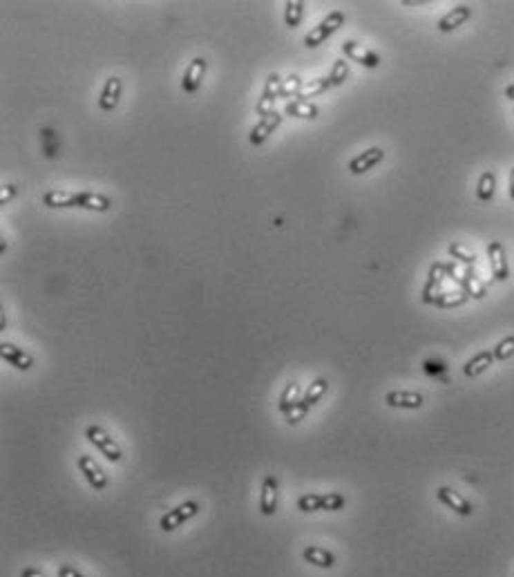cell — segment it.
Wrapping results in <instances>:
<instances>
[{"instance_id": "obj_1", "label": "cell", "mask_w": 514, "mask_h": 577, "mask_svg": "<svg viewBox=\"0 0 514 577\" xmlns=\"http://www.w3.org/2000/svg\"><path fill=\"white\" fill-rule=\"evenodd\" d=\"M43 204L50 208H85L94 213H108L112 200L99 193H68V191H47L43 195Z\"/></svg>"}, {"instance_id": "obj_2", "label": "cell", "mask_w": 514, "mask_h": 577, "mask_svg": "<svg viewBox=\"0 0 514 577\" xmlns=\"http://www.w3.org/2000/svg\"><path fill=\"white\" fill-rule=\"evenodd\" d=\"M199 510H202V504L195 501V499H188V501H184V504L170 508L168 513H164L159 519V531L161 533L177 531V528H182L184 524H188L190 519H195L199 515Z\"/></svg>"}, {"instance_id": "obj_3", "label": "cell", "mask_w": 514, "mask_h": 577, "mask_svg": "<svg viewBox=\"0 0 514 577\" xmlns=\"http://www.w3.org/2000/svg\"><path fill=\"white\" fill-rule=\"evenodd\" d=\"M85 439H88V441L92 443V446L97 448L110 463H119V461L123 459L121 446L110 437V434H108L106 430L101 428V425H97V423L88 425V428H85Z\"/></svg>"}, {"instance_id": "obj_4", "label": "cell", "mask_w": 514, "mask_h": 577, "mask_svg": "<svg viewBox=\"0 0 514 577\" xmlns=\"http://www.w3.org/2000/svg\"><path fill=\"white\" fill-rule=\"evenodd\" d=\"M347 506L345 495L340 493H311V495H302L298 499V508L302 513H318V510H327V513H336V510H342Z\"/></svg>"}, {"instance_id": "obj_5", "label": "cell", "mask_w": 514, "mask_h": 577, "mask_svg": "<svg viewBox=\"0 0 514 577\" xmlns=\"http://www.w3.org/2000/svg\"><path fill=\"white\" fill-rule=\"evenodd\" d=\"M342 25H345V14H342V12H331L329 16L322 18L320 25H316L307 36H304V45L313 50V47H318V45L325 43L327 39H331V36L336 34Z\"/></svg>"}, {"instance_id": "obj_6", "label": "cell", "mask_w": 514, "mask_h": 577, "mask_svg": "<svg viewBox=\"0 0 514 577\" xmlns=\"http://www.w3.org/2000/svg\"><path fill=\"white\" fill-rule=\"evenodd\" d=\"M76 466H79V472L85 477V481H88V484L92 486V490L101 493V490L108 488V484H110L108 475L103 472V468L90 457V454H79V459H76Z\"/></svg>"}, {"instance_id": "obj_7", "label": "cell", "mask_w": 514, "mask_h": 577, "mask_svg": "<svg viewBox=\"0 0 514 577\" xmlns=\"http://www.w3.org/2000/svg\"><path fill=\"white\" fill-rule=\"evenodd\" d=\"M280 90H282V77H280V74L271 72L269 77H266V85H264L262 99L257 101V108H255L257 115H260L262 119L269 117L271 112H275L273 106H275V101L280 99Z\"/></svg>"}, {"instance_id": "obj_8", "label": "cell", "mask_w": 514, "mask_h": 577, "mask_svg": "<svg viewBox=\"0 0 514 577\" xmlns=\"http://www.w3.org/2000/svg\"><path fill=\"white\" fill-rule=\"evenodd\" d=\"M206 70H208V63L206 59H202V56H197V59L190 61V65L186 68L184 72V79H182V90L184 94H195L199 88H202V81L206 77Z\"/></svg>"}, {"instance_id": "obj_9", "label": "cell", "mask_w": 514, "mask_h": 577, "mask_svg": "<svg viewBox=\"0 0 514 577\" xmlns=\"http://www.w3.org/2000/svg\"><path fill=\"white\" fill-rule=\"evenodd\" d=\"M445 264L443 262H434L430 267V273H427V282L423 287V302L425 305H434L436 298L441 296V287H443V280H445Z\"/></svg>"}, {"instance_id": "obj_10", "label": "cell", "mask_w": 514, "mask_h": 577, "mask_svg": "<svg viewBox=\"0 0 514 577\" xmlns=\"http://www.w3.org/2000/svg\"><path fill=\"white\" fill-rule=\"evenodd\" d=\"M280 124H282V115H280L278 110L271 112L269 117H264V119L257 121V124L253 126V130H251V137H249L251 139V146L253 148H260L264 141L280 128Z\"/></svg>"}, {"instance_id": "obj_11", "label": "cell", "mask_w": 514, "mask_h": 577, "mask_svg": "<svg viewBox=\"0 0 514 577\" xmlns=\"http://www.w3.org/2000/svg\"><path fill=\"white\" fill-rule=\"evenodd\" d=\"M436 499H439L443 506L454 510L456 515H461V517H472V513H474V508H472L470 501L463 499L459 493H456V490L447 488V486H441L439 490H436Z\"/></svg>"}, {"instance_id": "obj_12", "label": "cell", "mask_w": 514, "mask_h": 577, "mask_svg": "<svg viewBox=\"0 0 514 577\" xmlns=\"http://www.w3.org/2000/svg\"><path fill=\"white\" fill-rule=\"evenodd\" d=\"M342 54H345L349 61H356L360 65H365V68H378L380 65V56L376 52L367 50V47H363L360 43H356V41L342 43Z\"/></svg>"}, {"instance_id": "obj_13", "label": "cell", "mask_w": 514, "mask_h": 577, "mask_svg": "<svg viewBox=\"0 0 514 577\" xmlns=\"http://www.w3.org/2000/svg\"><path fill=\"white\" fill-rule=\"evenodd\" d=\"M260 510L264 517H273L278 510V479L275 475H266L260 490Z\"/></svg>"}, {"instance_id": "obj_14", "label": "cell", "mask_w": 514, "mask_h": 577, "mask_svg": "<svg viewBox=\"0 0 514 577\" xmlns=\"http://www.w3.org/2000/svg\"><path fill=\"white\" fill-rule=\"evenodd\" d=\"M383 159H385V150L374 146V148H369V150H365V153H360L358 157L351 159L349 170H351V175H365L367 170L376 168Z\"/></svg>"}, {"instance_id": "obj_15", "label": "cell", "mask_w": 514, "mask_h": 577, "mask_svg": "<svg viewBox=\"0 0 514 577\" xmlns=\"http://www.w3.org/2000/svg\"><path fill=\"white\" fill-rule=\"evenodd\" d=\"M488 258H490V269L494 280H508L510 278V267H508V258H506V249H503L501 242H490L488 247Z\"/></svg>"}, {"instance_id": "obj_16", "label": "cell", "mask_w": 514, "mask_h": 577, "mask_svg": "<svg viewBox=\"0 0 514 577\" xmlns=\"http://www.w3.org/2000/svg\"><path fill=\"white\" fill-rule=\"evenodd\" d=\"M0 356H3V361L7 365H12V367H16V370H21V372L32 370V365H34V358L27 354L25 349L16 347L12 343H3V345H0Z\"/></svg>"}, {"instance_id": "obj_17", "label": "cell", "mask_w": 514, "mask_h": 577, "mask_svg": "<svg viewBox=\"0 0 514 577\" xmlns=\"http://www.w3.org/2000/svg\"><path fill=\"white\" fill-rule=\"evenodd\" d=\"M385 403L389 408H398V410H418L425 405V399H423V394H418V392L396 390V392H387Z\"/></svg>"}, {"instance_id": "obj_18", "label": "cell", "mask_w": 514, "mask_h": 577, "mask_svg": "<svg viewBox=\"0 0 514 577\" xmlns=\"http://www.w3.org/2000/svg\"><path fill=\"white\" fill-rule=\"evenodd\" d=\"M121 90H123V83L119 77H110L106 81L101 90V97H99V108L103 112H112L114 108L119 106V99H121Z\"/></svg>"}, {"instance_id": "obj_19", "label": "cell", "mask_w": 514, "mask_h": 577, "mask_svg": "<svg viewBox=\"0 0 514 577\" xmlns=\"http://www.w3.org/2000/svg\"><path fill=\"white\" fill-rule=\"evenodd\" d=\"M470 16H472V7H468V5L454 7L452 12H447V14L441 18V21H439V30H441L443 34L459 30V27H461L463 23L470 21Z\"/></svg>"}, {"instance_id": "obj_20", "label": "cell", "mask_w": 514, "mask_h": 577, "mask_svg": "<svg viewBox=\"0 0 514 577\" xmlns=\"http://www.w3.org/2000/svg\"><path fill=\"white\" fill-rule=\"evenodd\" d=\"M302 560L311 564V566H318V569H333L336 566V555L327 548H320V546H307L302 551Z\"/></svg>"}, {"instance_id": "obj_21", "label": "cell", "mask_w": 514, "mask_h": 577, "mask_svg": "<svg viewBox=\"0 0 514 577\" xmlns=\"http://www.w3.org/2000/svg\"><path fill=\"white\" fill-rule=\"evenodd\" d=\"M461 289L468 293L470 298L474 300H483L485 298V293H488V287L483 285V282L479 280L477 276V271H474V267H468L465 269V273L461 276Z\"/></svg>"}, {"instance_id": "obj_22", "label": "cell", "mask_w": 514, "mask_h": 577, "mask_svg": "<svg viewBox=\"0 0 514 577\" xmlns=\"http://www.w3.org/2000/svg\"><path fill=\"white\" fill-rule=\"evenodd\" d=\"M492 363H494V354L490 352V349H485V352H479L477 356H472L470 361L465 363L463 374L468 376V378H477L483 372H488Z\"/></svg>"}, {"instance_id": "obj_23", "label": "cell", "mask_w": 514, "mask_h": 577, "mask_svg": "<svg viewBox=\"0 0 514 577\" xmlns=\"http://www.w3.org/2000/svg\"><path fill=\"white\" fill-rule=\"evenodd\" d=\"M284 112H287L289 117H298V119H318L320 108L311 101L291 99L287 106H284Z\"/></svg>"}, {"instance_id": "obj_24", "label": "cell", "mask_w": 514, "mask_h": 577, "mask_svg": "<svg viewBox=\"0 0 514 577\" xmlns=\"http://www.w3.org/2000/svg\"><path fill=\"white\" fill-rule=\"evenodd\" d=\"M327 390H329V381L327 378H316V381H313L309 387H307V392H304V396H302V401L309 405V408H313V405H318L322 399H325V394H327Z\"/></svg>"}, {"instance_id": "obj_25", "label": "cell", "mask_w": 514, "mask_h": 577, "mask_svg": "<svg viewBox=\"0 0 514 577\" xmlns=\"http://www.w3.org/2000/svg\"><path fill=\"white\" fill-rule=\"evenodd\" d=\"M300 401H302V399H300V383L291 381V383L282 390V396H280L278 408H280V412H282V414H287V412L293 408V405H298Z\"/></svg>"}, {"instance_id": "obj_26", "label": "cell", "mask_w": 514, "mask_h": 577, "mask_svg": "<svg viewBox=\"0 0 514 577\" xmlns=\"http://www.w3.org/2000/svg\"><path fill=\"white\" fill-rule=\"evenodd\" d=\"M468 293H465L463 289H459V291H443L439 298H436V302L434 305L436 307H441V309H452V307H461V305H465V302H468Z\"/></svg>"}, {"instance_id": "obj_27", "label": "cell", "mask_w": 514, "mask_h": 577, "mask_svg": "<svg viewBox=\"0 0 514 577\" xmlns=\"http://www.w3.org/2000/svg\"><path fill=\"white\" fill-rule=\"evenodd\" d=\"M494 188H497V177L490 170H485V173L479 177V186H477V197L479 202H490L494 197Z\"/></svg>"}, {"instance_id": "obj_28", "label": "cell", "mask_w": 514, "mask_h": 577, "mask_svg": "<svg viewBox=\"0 0 514 577\" xmlns=\"http://www.w3.org/2000/svg\"><path fill=\"white\" fill-rule=\"evenodd\" d=\"M284 21H287L289 27H298L302 23V16H304V3L302 0H289L287 5H284Z\"/></svg>"}, {"instance_id": "obj_29", "label": "cell", "mask_w": 514, "mask_h": 577, "mask_svg": "<svg viewBox=\"0 0 514 577\" xmlns=\"http://www.w3.org/2000/svg\"><path fill=\"white\" fill-rule=\"evenodd\" d=\"M329 88H331L329 77H327V79H313V81H307V83H304V88H302V92H300L298 99L307 101V97H318V94L327 92Z\"/></svg>"}, {"instance_id": "obj_30", "label": "cell", "mask_w": 514, "mask_h": 577, "mask_svg": "<svg viewBox=\"0 0 514 577\" xmlns=\"http://www.w3.org/2000/svg\"><path fill=\"white\" fill-rule=\"evenodd\" d=\"M349 79V63L345 59H338L333 63V68L329 72V81H331V88H338Z\"/></svg>"}, {"instance_id": "obj_31", "label": "cell", "mask_w": 514, "mask_h": 577, "mask_svg": "<svg viewBox=\"0 0 514 577\" xmlns=\"http://www.w3.org/2000/svg\"><path fill=\"white\" fill-rule=\"evenodd\" d=\"M304 88V81L298 77V74H291V77L282 79V90H280V97L289 99V97H300V92Z\"/></svg>"}, {"instance_id": "obj_32", "label": "cell", "mask_w": 514, "mask_h": 577, "mask_svg": "<svg viewBox=\"0 0 514 577\" xmlns=\"http://www.w3.org/2000/svg\"><path fill=\"white\" fill-rule=\"evenodd\" d=\"M447 253H450V258L463 262L465 267H474V262H477V255L465 249L463 244H450V249H447Z\"/></svg>"}, {"instance_id": "obj_33", "label": "cell", "mask_w": 514, "mask_h": 577, "mask_svg": "<svg viewBox=\"0 0 514 577\" xmlns=\"http://www.w3.org/2000/svg\"><path fill=\"white\" fill-rule=\"evenodd\" d=\"M492 354H494V361H508V358H512L514 356V336L503 338L501 343L492 349Z\"/></svg>"}, {"instance_id": "obj_34", "label": "cell", "mask_w": 514, "mask_h": 577, "mask_svg": "<svg viewBox=\"0 0 514 577\" xmlns=\"http://www.w3.org/2000/svg\"><path fill=\"white\" fill-rule=\"evenodd\" d=\"M309 410H311L309 405L304 403V401H300L298 405H293V408H291V410H289L287 414H284V421H287L289 425H298V423H300L302 419H307Z\"/></svg>"}, {"instance_id": "obj_35", "label": "cell", "mask_w": 514, "mask_h": 577, "mask_svg": "<svg viewBox=\"0 0 514 577\" xmlns=\"http://www.w3.org/2000/svg\"><path fill=\"white\" fill-rule=\"evenodd\" d=\"M445 276L450 278V280H454L456 285L461 287V276H459V269H456V262H447L445 264Z\"/></svg>"}, {"instance_id": "obj_36", "label": "cell", "mask_w": 514, "mask_h": 577, "mask_svg": "<svg viewBox=\"0 0 514 577\" xmlns=\"http://www.w3.org/2000/svg\"><path fill=\"white\" fill-rule=\"evenodd\" d=\"M59 577H85L83 573H79L74 569V566H70V564H61L59 566Z\"/></svg>"}, {"instance_id": "obj_37", "label": "cell", "mask_w": 514, "mask_h": 577, "mask_svg": "<svg viewBox=\"0 0 514 577\" xmlns=\"http://www.w3.org/2000/svg\"><path fill=\"white\" fill-rule=\"evenodd\" d=\"M16 195V186L14 184H7L3 186V193H0V204H9V200Z\"/></svg>"}, {"instance_id": "obj_38", "label": "cell", "mask_w": 514, "mask_h": 577, "mask_svg": "<svg viewBox=\"0 0 514 577\" xmlns=\"http://www.w3.org/2000/svg\"><path fill=\"white\" fill-rule=\"evenodd\" d=\"M21 577H45L41 571H36V569H32V566H27V569H23L21 571Z\"/></svg>"}, {"instance_id": "obj_39", "label": "cell", "mask_w": 514, "mask_h": 577, "mask_svg": "<svg viewBox=\"0 0 514 577\" xmlns=\"http://www.w3.org/2000/svg\"><path fill=\"white\" fill-rule=\"evenodd\" d=\"M506 97H508L510 101H514V83H512V85H508V88H506Z\"/></svg>"}, {"instance_id": "obj_40", "label": "cell", "mask_w": 514, "mask_h": 577, "mask_svg": "<svg viewBox=\"0 0 514 577\" xmlns=\"http://www.w3.org/2000/svg\"><path fill=\"white\" fill-rule=\"evenodd\" d=\"M510 197L514 200V168H512V173H510Z\"/></svg>"}]
</instances>
